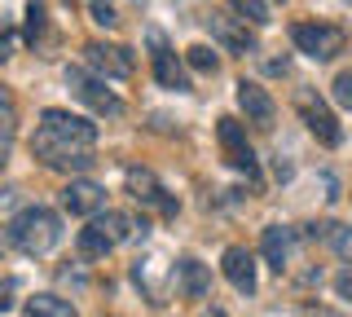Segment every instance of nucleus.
Masks as SVG:
<instances>
[{
	"instance_id": "nucleus-25",
	"label": "nucleus",
	"mask_w": 352,
	"mask_h": 317,
	"mask_svg": "<svg viewBox=\"0 0 352 317\" xmlns=\"http://www.w3.org/2000/svg\"><path fill=\"white\" fill-rule=\"evenodd\" d=\"M0 133H14V102L5 97V89H0Z\"/></svg>"
},
{
	"instance_id": "nucleus-5",
	"label": "nucleus",
	"mask_w": 352,
	"mask_h": 317,
	"mask_svg": "<svg viewBox=\"0 0 352 317\" xmlns=\"http://www.w3.org/2000/svg\"><path fill=\"white\" fill-rule=\"evenodd\" d=\"M295 111H300V119L308 124V133L322 141V146H339V141H344L339 119L330 115V106H326L317 93H300V97H295Z\"/></svg>"
},
{
	"instance_id": "nucleus-26",
	"label": "nucleus",
	"mask_w": 352,
	"mask_h": 317,
	"mask_svg": "<svg viewBox=\"0 0 352 317\" xmlns=\"http://www.w3.org/2000/svg\"><path fill=\"white\" fill-rule=\"evenodd\" d=\"M5 309H14V282L0 278V313H5Z\"/></svg>"
},
{
	"instance_id": "nucleus-12",
	"label": "nucleus",
	"mask_w": 352,
	"mask_h": 317,
	"mask_svg": "<svg viewBox=\"0 0 352 317\" xmlns=\"http://www.w3.org/2000/svg\"><path fill=\"white\" fill-rule=\"evenodd\" d=\"M207 23H212V36H216L225 49H234V53H251V49H256V36L247 31V23H242V18H234V14H212Z\"/></svg>"
},
{
	"instance_id": "nucleus-18",
	"label": "nucleus",
	"mask_w": 352,
	"mask_h": 317,
	"mask_svg": "<svg viewBox=\"0 0 352 317\" xmlns=\"http://www.w3.org/2000/svg\"><path fill=\"white\" fill-rule=\"evenodd\" d=\"M31 317H75L71 300H62V295H36V300L27 304Z\"/></svg>"
},
{
	"instance_id": "nucleus-15",
	"label": "nucleus",
	"mask_w": 352,
	"mask_h": 317,
	"mask_svg": "<svg viewBox=\"0 0 352 317\" xmlns=\"http://www.w3.org/2000/svg\"><path fill=\"white\" fill-rule=\"evenodd\" d=\"M207 287H212V278H207V269L198 265L194 256H185L181 265H176V291L181 295H190V300H203Z\"/></svg>"
},
{
	"instance_id": "nucleus-13",
	"label": "nucleus",
	"mask_w": 352,
	"mask_h": 317,
	"mask_svg": "<svg viewBox=\"0 0 352 317\" xmlns=\"http://www.w3.org/2000/svg\"><path fill=\"white\" fill-rule=\"evenodd\" d=\"M238 106H242V115H247L251 124H269V119H273V97L264 93L256 80L238 84Z\"/></svg>"
},
{
	"instance_id": "nucleus-11",
	"label": "nucleus",
	"mask_w": 352,
	"mask_h": 317,
	"mask_svg": "<svg viewBox=\"0 0 352 317\" xmlns=\"http://www.w3.org/2000/svg\"><path fill=\"white\" fill-rule=\"evenodd\" d=\"M102 203H106V190H102V185H93V181H71L62 190V207L71 216H97V212H102Z\"/></svg>"
},
{
	"instance_id": "nucleus-24",
	"label": "nucleus",
	"mask_w": 352,
	"mask_h": 317,
	"mask_svg": "<svg viewBox=\"0 0 352 317\" xmlns=\"http://www.w3.org/2000/svg\"><path fill=\"white\" fill-rule=\"evenodd\" d=\"M88 5H93V23H97V27H115V23H119L110 0H88Z\"/></svg>"
},
{
	"instance_id": "nucleus-8",
	"label": "nucleus",
	"mask_w": 352,
	"mask_h": 317,
	"mask_svg": "<svg viewBox=\"0 0 352 317\" xmlns=\"http://www.w3.org/2000/svg\"><path fill=\"white\" fill-rule=\"evenodd\" d=\"M216 137H220V146H225V159L234 163L238 172H247L251 181H260V168H256V155H251V146H247V133H242V124L238 119H220L216 124Z\"/></svg>"
},
{
	"instance_id": "nucleus-14",
	"label": "nucleus",
	"mask_w": 352,
	"mask_h": 317,
	"mask_svg": "<svg viewBox=\"0 0 352 317\" xmlns=\"http://www.w3.org/2000/svg\"><path fill=\"white\" fill-rule=\"evenodd\" d=\"M291 247H295V234L286 225H269L264 229V238H260V251H264V260H269L273 269H286V260H291Z\"/></svg>"
},
{
	"instance_id": "nucleus-29",
	"label": "nucleus",
	"mask_w": 352,
	"mask_h": 317,
	"mask_svg": "<svg viewBox=\"0 0 352 317\" xmlns=\"http://www.w3.org/2000/svg\"><path fill=\"white\" fill-rule=\"evenodd\" d=\"M9 141H14V133H0V168H5V159H9Z\"/></svg>"
},
{
	"instance_id": "nucleus-7",
	"label": "nucleus",
	"mask_w": 352,
	"mask_h": 317,
	"mask_svg": "<svg viewBox=\"0 0 352 317\" xmlns=\"http://www.w3.org/2000/svg\"><path fill=\"white\" fill-rule=\"evenodd\" d=\"M124 181H128V194L141 207H154V212H163V216H176V199L159 185V177H154L150 168H128Z\"/></svg>"
},
{
	"instance_id": "nucleus-28",
	"label": "nucleus",
	"mask_w": 352,
	"mask_h": 317,
	"mask_svg": "<svg viewBox=\"0 0 352 317\" xmlns=\"http://www.w3.org/2000/svg\"><path fill=\"white\" fill-rule=\"evenodd\" d=\"M335 291L344 295V300H352V269H344V273L335 278Z\"/></svg>"
},
{
	"instance_id": "nucleus-2",
	"label": "nucleus",
	"mask_w": 352,
	"mask_h": 317,
	"mask_svg": "<svg viewBox=\"0 0 352 317\" xmlns=\"http://www.w3.org/2000/svg\"><path fill=\"white\" fill-rule=\"evenodd\" d=\"M9 238L27 256H44V251H53L62 243V221L49 207H22L14 221H9Z\"/></svg>"
},
{
	"instance_id": "nucleus-21",
	"label": "nucleus",
	"mask_w": 352,
	"mask_h": 317,
	"mask_svg": "<svg viewBox=\"0 0 352 317\" xmlns=\"http://www.w3.org/2000/svg\"><path fill=\"white\" fill-rule=\"evenodd\" d=\"M234 9L242 14V23H251V27L269 23V0H234Z\"/></svg>"
},
{
	"instance_id": "nucleus-19",
	"label": "nucleus",
	"mask_w": 352,
	"mask_h": 317,
	"mask_svg": "<svg viewBox=\"0 0 352 317\" xmlns=\"http://www.w3.org/2000/svg\"><path fill=\"white\" fill-rule=\"evenodd\" d=\"M44 40H49V14H44L40 0H31V5H27V45L40 49Z\"/></svg>"
},
{
	"instance_id": "nucleus-1",
	"label": "nucleus",
	"mask_w": 352,
	"mask_h": 317,
	"mask_svg": "<svg viewBox=\"0 0 352 317\" xmlns=\"http://www.w3.org/2000/svg\"><path fill=\"white\" fill-rule=\"evenodd\" d=\"M93 146H97V128L84 115H71V111H44L36 137H31V155L53 172L88 168Z\"/></svg>"
},
{
	"instance_id": "nucleus-22",
	"label": "nucleus",
	"mask_w": 352,
	"mask_h": 317,
	"mask_svg": "<svg viewBox=\"0 0 352 317\" xmlns=\"http://www.w3.org/2000/svg\"><path fill=\"white\" fill-rule=\"evenodd\" d=\"M185 62H190L194 71H203V75H212V71L220 67V58H216V53L207 49V45H194V49H185Z\"/></svg>"
},
{
	"instance_id": "nucleus-4",
	"label": "nucleus",
	"mask_w": 352,
	"mask_h": 317,
	"mask_svg": "<svg viewBox=\"0 0 352 317\" xmlns=\"http://www.w3.org/2000/svg\"><path fill=\"white\" fill-rule=\"evenodd\" d=\"M66 89L80 97L84 106H93L97 115H124V102H119V97L110 93L97 75H88L84 67H66Z\"/></svg>"
},
{
	"instance_id": "nucleus-20",
	"label": "nucleus",
	"mask_w": 352,
	"mask_h": 317,
	"mask_svg": "<svg viewBox=\"0 0 352 317\" xmlns=\"http://www.w3.org/2000/svg\"><path fill=\"white\" fill-rule=\"evenodd\" d=\"M97 225H102L106 234L115 238V247L124 243V238H132V234H137V225H132V216H124V212H106V216H97Z\"/></svg>"
},
{
	"instance_id": "nucleus-10",
	"label": "nucleus",
	"mask_w": 352,
	"mask_h": 317,
	"mask_svg": "<svg viewBox=\"0 0 352 317\" xmlns=\"http://www.w3.org/2000/svg\"><path fill=\"white\" fill-rule=\"evenodd\" d=\"M220 269H225L229 287L251 295L256 291V256H251L247 247H225V256H220Z\"/></svg>"
},
{
	"instance_id": "nucleus-17",
	"label": "nucleus",
	"mask_w": 352,
	"mask_h": 317,
	"mask_svg": "<svg viewBox=\"0 0 352 317\" xmlns=\"http://www.w3.org/2000/svg\"><path fill=\"white\" fill-rule=\"evenodd\" d=\"M308 234H322V238H330V247H335V256L339 260H348L352 265V225H313Z\"/></svg>"
},
{
	"instance_id": "nucleus-27",
	"label": "nucleus",
	"mask_w": 352,
	"mask_h": 317,
	"mask_svg": "<svg viewBox=\"0 0 352 317\" xmlns=\"http://www.w3.org/2000/svg\"><path fill=\"white\" fill-rule=\"evenodd\" d=\"M9 53H14V36H9V27L0 23V62H9Z\"/></svg>"
},
{
	"instance_id": "nucleus-23",
	"label": "nucleus",
	"mask_w": 352,
	"mask_h": 317,
	"mask_svg": "<svg viewBox=\"0 0 352 317\" xmlns=\"http://www.w3.org/2000/svg\"><path fill=\"white\" fill-rule=\"evenodd\" d=\"M330 89H335V102H339V106H348V111H352V71H339Z\"/></svg>"
},
{
	"instance_id": "nucleus-9",
	"label": "nucleus",
	"mask_w": 352,
	"mask_h": 317,
	"mask_svg": "<svg viewBox=\"0 0 352 317\" xmlns=\"http://www.w3.org/2000/svg\"><path fill=\"white\" fill-rule=\"evenodd\" d=\"M84 58L102 75H110V80H128L132 75V53L124 45H102V40H93V45H84Z\"/></svg>"
},
{
	"instance_id": "nucleus-16",
	"label": "nucleus",
	"mask_w": 352,
	"mask_h": 317,
	"mask_svg": "<svg viewBox=\"0 0 352 317\" xmlns=\"http://www.w3.org/2000/svg\"><path fill=\"white\" fill-rule=\"evenodd\" d=\"M75 243H80V256H84V260H102V256H110V251H115V238H110L97 221H88V225L80 229V238H75Z\"/></svg>"
},
{
	"instance_id": "nucleus-3",
	"label": "nucleus",
	"mask_w": 352,
	"mask_h": 317,
	"mask_svg": "<svg viewBox=\"0 0 352 317\" xmlns=\"http://www.w3.org/2000/svg\"><path fill=\"white\" fill-rule=\"evenodd\" d=\"M291 40H295V49L308 53V58H317V62H330V58H339L344 53V31L339 27H330V23H295L291 27Z\"/></svg>"
},
{
	"instance_id": "nucleus-6",
	"label": "nucleus",
	"mask_w": 352,
	"mask_h": 317,
	"mask_svg": "<svg viewBox=\"0 0 352 317\" xmlns=\"http://www.w3.org/2000/svg\"><path fill=\"white\" fill-rule=\"evenodd\" d=\"M150 67H154V80L163 84V89H176V93H190V75H185L181 58L168 49V40L159 36V31H150Z\"/></svg>"
}]
</instances>
